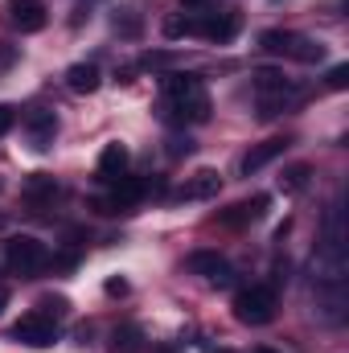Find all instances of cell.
<instances>
[{
  "label": "cell",
  "instance_id": "cell-1",
  "mask_svg": "<svg viewBox=\"0 0 349 353\" xmlns=\"http://www.w3.org/2000/svg\"><path fill=\"white\" fill-rule=\"evenodd\" d=\"M255 99H259L263 115H283V111H292L304 99V90L296 87L292 79H283L279 70H259L255 74Z\"/></svg>",
  "mask_w": 349,
  "mask_h": 353
},
{
  "label": "cell",
  "instance_id": "cell-2",
  "mask_svg": "<svg viewBox=\"0 0 349 353\" xmlns=\"http://www.w3.org/2000/svg\"><path fill=\"white\" fill-rule=\"evenodd\" d=\"M50 263V247L41 243V239H33V234H12L8 243H4V267L8 271H17V275H37V271H46Z\"/></svg>",
  "mask_w": 349,
  "mask_h": 353
},
{
  "label": "cell",
  "instance_id": "cell-3",
  "mask_svg": "<svg viewBox=\"0 0 349 353\" xmlns=\"http://www.w3.org/2000/svg\"><path fill=\"white\" fill-rule=\"evenodd\" d=\"M235 316L243 321V325H267L271 316H275V292L271 288H243L239 296H235Z\"/></svg>",
  "mask_w": 349,
  "mask_h": 353
},
{
  "label": "cell",
  "instance_id": "cell-4",
  "mask_svg": "<svg viewBox=\"0 0 349 353\" xmlns=\"http://www.w3.org/2000/svg\"><path fill=\"white\" fill-rule=\"evenodd\" d=\"M12 337L25 341V345H33V350H50L58 341V321H50L41 312H29V316H21L12 325Z\"/></svg>",
  "mask_w": 349,
  "mask_h": 353
},
{
  "label": "cell",
  "instance_id": "cell-5",
  "mask_svg": "<svg viewBox=\"0 0 349 353\" xmlns=\"http://www.w3.org/2000/svg\"><path fill=\"white\" fill-rule=\"evenodd\" d=\"M239 12L235 8H226V12H201V17H193V33H201V37H210V41H235L239 37Z\"/></svg>",
  "mask_w": 349,
  "mask_h": 353
},
{
  "label": "cell",
  "instance_id": "cell-6",
  "mask_svg": "<svg viewBox=\"0 0 349 353\" xmlns=\"http://www.w3.org/2000/svg\"><path fill=\"white\" fill-rule=\"evenodd\" d=\"M165 119L169 123H206L210 119V94H189V99H165Z\"/></svg>",
  "mask_w": 349,
  "mask_h": 353
},
{
  "label": "cell",
  "instance_id": "cell-7",
  "mask_svg": "<svg viewBox=\"0 0 349 353\" xmlns=\"http://www.w3.org/2000/svg\"><path fill=\"white\" fill-rule=\"evenodd\" d=\"M317 288V316L325 325H346V283H312Z\"/></svg>",
  "mask_w": 349,
  "mask_h": 353
},
{
  "label": "cell",
  "instance_id": "cell-8",
  "mask_svg": "<svg viewBox=\"0 0 349 353\" xmlns=\"http://www.w3.org/2000/svg\"><path fill=\"white\" fill-rule=\"evenodd\" d=\"M8 21L21 33H41L50 25V12H46L41 0H8Z\"/></svg>",
  "mask_w": 349,
  "mask_h": 353
},
{
  "label": "cell",
  "instance_id": "cell-9",
  "mask_svg": "<svg viewBox=\"0 0 349 353\" xmlns=\"http://www.w3.org/2000/svg\"><path fill=\"white\" fill-rule=\"evenodd\" d=\"M189 271H193V275H206L214 288H226V283L235 279L230 263H226L218 251H193V255H189Z\"/></svg>",
  "mask_w": 349,
  "mask_h": 353
},
{
  "label": "cell",
  "instance_id": "cell-10",
  "mask_svg": "<svg viewBox=\"0 0 349 353\" xmlns=\"http://www.w3.org/2000/svg\"><path fill=\"white\" fill-rule=\"evenodd\" d=\"M288 152V140L283 136H275V140H263V144H255L243 161H239V173L243 176H251V173H259V169H267L271 161H279Z\"/></svg>",
  "mask_w": 349,
  "mask_h": 353
},
{
  "label": "cell",
  "instance_id": "cell-11",
  "mask_svg": "<svg viewBox=\"0 0 349 353\" xmlns=\"http://www.w3.org/2000/svg\"><path fill=\"white\" fill-rule=\"evenodd\" d=\"M218 189H222L218 169H197V173L181 185V197L185 201H210V197H218Z\"/></svg>",
  "mask_w": 349,
  "mask_h": 353
},
{
  "label": "cell",
  "instance_id": "cell-12",
  "mask_svg": "<svg viewBox=\"0 0 349 353\" xmlns=\"http://www.w3.org/2000/svg\"><path fill=\"white\" fill-rule=\"evenodd\" d=\"M25 128H29L33 148H37V152H46V148L54 144V136H58V115H54V111H29Z\"/></svg>",
  "mask_w": 349,
  "mask_h": 353
},
{
  "label": "cell",
  "instance_id": "cell-13",
  "mask_svg": "<svg viewBox=\"0 0 349 353\" xmlns=\"http://www.w3.org/2000/svg\"><path fill=\"white\" fill-rule=\"evenodd\" d=\"M267 205H271V197L267 193H255L251 201H239V205H230L218 222L222 226H247V222H259L263 214H267Z\"/></svg>",
  "mask_w": 349,
  "mask_h": 353
},
{
  "label": "cell",
  "instance_id": "cell-14",
  "mask_svg": "<svg viewBox=\"0 0 349 353\" xmlns=\"http://www.w3.org/2000/svg\"><path fill=\"white\" fill-rule=\"evenodd\" d=\"M128 161H132V157H128L123 144H107V148L99 152V165H94V169H99L103 181H119V176L128 173Z\"/></svg>",
  "mask_w": 349,
  "mask_h": 353
},
{
  "label": "cell",
  "instance_id": "cell-15",
  "mask_svg": "<svg viewBox=\"0 0 349 353\" xmlns=\"http://www.w3.org/2000/svg\"><path fill=\"white\" fill-rule=\"evenodd\" d=\"M99 83H103V74H99L94 62H74V66L66 70V87L74 90V94H94Z\"/></svg>",
  "mask_w": 349,
  "mask_h": 353
},
{
  "label": "cell",
  "instance_id": "cell-16",
  "mask_svg": "<svg viewBox=\"0 0 349 353\" xmlns=\"http://www.w3.org/2000/svg\"><path fill=\"white\" fill-rule=\"evenodd\" d=\"M201 79L197 74H165L161 79V99H189V94H201Z\"/></svg>",
  "mask_w": 349,
  "mask_h": 353
},
{
  "label": "cell",
  "instance_id": "cell-17",
  "mask_svg": "<svg viewBox=\"0 0 349 353\" xmlns=\"http://www.w3.org/2000/svg\"><path fill=\"white\" fill-rule=\"evenodd\" d=\"M288 58H296V62H321V58H325V46L312 41V37L292 33V41H288Z\"/></svg>",
  "mask_w": 349,
  "mask_h": 353
},
{
  "label": "cell",
  "instance_id": "cell-18",
  "mask_svg": "<svg viewBox=\"0 0 349 353\" xmlns=\"http://www.w3.org/2000/svg\"><path fill=\"white\" fill-rule=\"evenodd\" d=\"M21 193H25L29 201H46V197H54V193H58V181H54L50 173H33L29 181H25V189H21Z\"/></svg>",
  "mask_w": 349,
  "mask_h": 353
},
{
  "label": "cell",
  "instance_id": "cell-19",
  "mask_svg": "<svg viewBox=\"0 0 349 353\" xmlns=\"http://www.w3.org/2000/svg\"><path fill=\"white\" fill-rule=\"evenodd\" d=\"M308 176H312L308 165H292L288 173L279 176V185H283V193H300V189H308Z\"/></svg>",
  "mask_w": 349,
  "mask_h": 353
},
{
  "label": "cell",
  "instance_id": "cell-20",
  "mask_svg": "<svg viewBox=\"0 0 349 353\" xmlns=\"http://www.w3.org/2000/svg\"><path fill=\"white\" fill-rule=\"evenodd\" d=\"M165 33L169 37H193V17H169L165 21Z\"/></svg>",
  "mask_w": 349,
  "mask_h": 353
},
{
  "label": "cell",
  "instance_id": "cell-21",
  "mask_svg": "<svg viewBox=\"0 0 349 353\" xmlns=\"http://www.w3.org/2000/svg\"><path fill=\"white\" fill-rule=\"evenodd\" d=\"M288 41H292V33H279V29L263 33V50H271V54H288Z\"/></svg>",
  "mask_w": 349,
  "mask_h": 353
},
{
  "label": "cell",
  "instance_id": "cell-22",
  "mask_svg": "<svg viewBox=\"0 0 349 353\" xmlns=\"http://www.w3.org/2000/svg\"><path fill=\"white\" fill-rule=\"evenodd\" d=\"M329 87H333V90H346L349 87V66H333V70H329Z\"/></svg>",
  "mask_w": 349,
  "mask_h": 353
},
{
  "label": "cell",
  "instance_id": "cell-23",
  "mask_svg": "<svg viewBox=\"0 0 349 353\" xmlns=\"http://www.w3.org/2000/svg\"><path fill=\"white\" fill-rule=\"evenodd\" d=\"M12 123H17V111H12L8 103H0V136H8V132H12Z\"/></svg>",
  "mask_w": 349,
  "mask_h": 353
},
{
  "label": "cell",
  "instance_id": "cell-24",
  "mask_svg": "<svg viewBox=\"0 0 349 353\" xmlns=\"http://www.w3.org/2000/svg\"><path fill=\"white\" fill-rule=\"evenodd\" d=\"M107 292H111V296H123V292H128V283H123V279H111V283H107Z\"/></svg>",
  "mask_w": 349,
  "mask_h": 353
},
{
  "label": "cell",
  "instance_id": "cell-25",
  "mask_svg": "<svg viewBox=\"0 0 349 353\" xmlns=\"http://www.w3.org/2000/svg\"><path fill=\"white\" fill-rule=\"evenodd\" d=\"M4 308H8V292L0 288V312H4Z\"/></svg>",
  "mask_w": 349,
  "mask_h": 353
},
{
  "label": "cell",
  "instance_id": "cell-26",
  "mask_svg": "<svg viewBox=\"0 0 349 353\" xmlns=\"http://www.w3.org/2000/svg\"><path fill=\"white\" fill-rule=\"evenodd\" d=\"M251 353H279V350H267V345H259V350H251Z\"/></svg>",
  "mask_w": 349,
  "mask_h": 353
},
{
  "label": "cell",
  "instance_id": "cell-27",
  "mask_svg": "<svg viewBox=\"0 0 349 353\" xmlns=\"http://www.w3.org/2000/svg\"><path fill=\"white\" fill-rule=\"evenodd\" d=\"M185 4H197V0H185Z\"/></svg>",
  "mask_w": 349,
  "mask_h": 353
}]
</instances>
